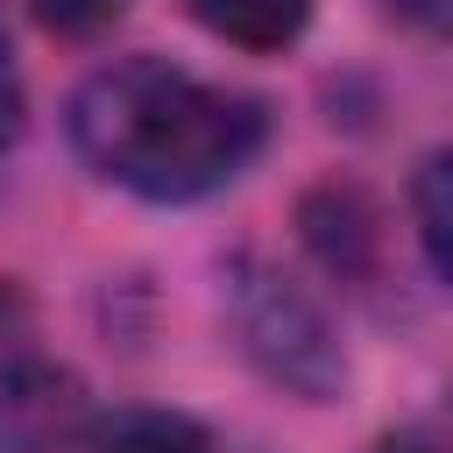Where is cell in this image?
<instances>
[{
	"mask_svg": "<svg viewBox=\"0 0 453 453\" xmlns=\"http://www.w3.org/2000/svg\"><path fill=\"white\" fill-rule=\"evenodd\" d=\"M21 120H28V92H21V64H14V50L0 35V156L21 142Z\"/></svg>",
	"mask_w": 453,
	"mask_h": 453,
	"instance_id": "9",
	"label": "cell"
},
{
	"mask_svg": "<svg viewBox=\"0 0 453 453\" xmlns=\"http://www.w3.org/2000/svg\"><path fill=\"white\" fill-rule=\"evenodd\" d=\"M297 241H304V255H311L333 283L368 290V283L382 276V241H389V226H382V205H375L368 184L326 177V184H311V191L297 198Z\"/></svg>",
	"mask_w": 453,
	"mask_h": 453,
	"instance_id": "4",
	"label": "cell"
},
{
	"mask_svg": "<svg viewBox=\"0 0 453 453\" xmlns=\"http://www.w3.org/2000/svg\"><path fill=\"white\" fill-rule=\"evenodd\" d=\"M85 453H212L205 425L184 418V411H156V403H134V411H113V418H85Z\"/></svg>",
	"mask_w": 453,
	"mask_h": 453,
	"instance_id": "6",
	"label": "cell"
},
{
	"mask_svg": "<svg viewBox=\"0 0 453 453\" xmlns=\"http://www.w3.org/2000/svg\"><path fill=\"white\" fill-rule=\"evenodd\" d=\"M85 432V382L35 354L28 340L0 347V453H57Z\"/></svg>",
	"mask_w": 453,
	"mask_h": 453,
	"instance_id": "3",
	"label": "cell"
},
{
	"mask_svg": "<svg viewBox=\"0 0 453 453\" xmlns=\"http://www.w3.org/2000/svg\"><path fill=\"white\" fill-rule=\"evenodd\" d=\"M64 134L99 184H120L149 205H191L226 191L262 156L269 106L255 92L134 50L99 64L71 92Z\"/></svg>",
	"mask_w": 453,
	"mask_h": 453,
	"instance_id": "1",
	"label": "cell"
},
{
	"mask_svg": "<svg viewBox=\"0 0 453 453\" xmlns=\"http://www.w3.org/2000/svg\"><path fill=\"white\" fill-rule=\"evenodd\" d=\"M375 453H446V446H439V432H432V425H403V432H382V439H375Z\"/></svg>",
	"mask_w": 453,
	"mask_h": 453,
	"instance_id": "12",
	"label": "cell"
},
{
	"mask_svg": "<svg viewBox=\"0 0 453 453\" xmlns=\"http://www.w3.org/2000/svg\"><path fill=\"white\" fill-rule=\"evenodd\" d=\"M375 7L418 35H446V21H453V0H375Z\"/></svg>",
	"mask_w": 453,
	"mask_h": 453,
	"instance_id": "10",
	"label": "cell"
},
{
	"mask_svg": "<svg viewBox=\"0 0 453 453\" xmlns=\"http://www.w3.org/2000/svg\"><path fill=\"white\" fill-rule=\"evenodd\" d=\"M226 326H234V347L248 354V368L262 382H276L283 396L333 403L347 389L340 326L319 304V290L297 283L283 262H269V255L226 262Z\"/></svg>",
	"mask_w": 453,
	"mask_h": 453,
	"instance_id": "2",
	"label": "cell"
},
{
	"mask_svg": "<svg viewBox=\"0 0 453 453\" xmlns=\"http://www.w3.org/2000/svg\"><path fill=\"white\" fill-rule=\"evenodd\" d=\"M14 340H28V297L0 276V347H14Z\"/></svg>",
	"mask_w": 453,
	"mask_h": 453,
	"instance_id": "11",
	"label": "cell"
},
{
	"mask_svg": "<svg viewBox=\"0 0 453 453\" xmlns=\"http://www.w3.org/2000/svg\"><path fill=\"white\" fill-rule=\"evenodd\" d=\"M28 7H35V21L57 28V35H99V28H113V21L127 14V0H28Z\"/></svg>",
	"mask_w": 453,
	"mask_h": 453,
	"instance_id": "8",
	"label": "cell"
},
{
	"mask_svg": "<svg viewBox=\"0 0 453 453\" xmlns=\"http://www.w3.org/2000/svg\"><path fill=\"white\" fill-rule=\"evenodd\" d=\"M411 219H418V255L425 269L446 283L453 276V156L432 149L411 177Z\"/></svg>",
	"mask_w": 453,
	"mask_h": 453,
	"instance_id": "7",
	"label": "cell"
},
{
	"mask_svg": "<svg viewBox=\"0 0 453 453\" xmlns=\"http://www.w3.org/2000/svg\"><path fill=\"white\" fill-rule=\"evenodd\" d=\"M191 7V21L205 28V35H219V42H234V50H290L297 35H304V21H311V0H184Z\"/></svg>",
	"mask_w": 453,
	"mask_h": 453,
	"instance_id": "5",
	"label": "cell"
}]
</instances>
